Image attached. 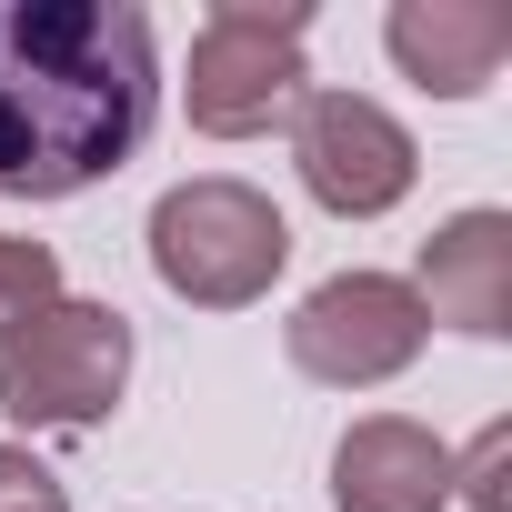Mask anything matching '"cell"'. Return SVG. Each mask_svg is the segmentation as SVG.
Masks as SVG:
<instances>
[{"instance_id": "cell-1", "label": "cell", "mask_w": 512, "mask_h": 512, "mask_svg": "<svg viewBox=\"0 0 512 512\" xmlns=\"http://www.w3.org/2000/svg\"><path fill=\"white\" fill-rule=\"evenodd\" d=\"M161 111L151 11L131 0H0V201L111 181Z\"/></svg>"}, {"instance_id": "cell-2", "label": "cell", "mask_w": 512, "mask_h": 512, "mask_svg": "<svg viewBox=\"0 0 512 512\" xmlns=\"http://www.w3.org/2000/svg\"><path fill=\"white\" fill-rule=\"evenodd\" d=\"M282 262H292V221L272 211V191H251L231 171L171 181L151 201V272L191 312H251L282 282Z\"/></svg>"}, {"instance_id": "cell-3", "label": "cell", "mask_w": 512, "mask_h": 512, "mask_svg": "<svg viewBox=\"0 0 512 512\" xmlns=\"http://www.w3.org/2000/svg\"><path fill=\"white\" fill-rule=\"evenodd\" d=\"M302 41H312V11L221 0V11L191 31V81H181L191 131H211V141H262L272 121H292L302 91H312Z\"/></svg>"}, {"instance_id": "cell-4", "label": "cell", "mask_w": 512, "mask_h": 512, "mask_svg": "<svg viewBox=\"0 0 512 512\" xmlns=\"http://www.w3.org/2000/svg\"><path fill=\"white\" fill-rule=\"evenodd\" d=\"M131 382V322L111 302H41L31 322L0 332V412L21 432H81Z\"/></svg>"}, {"instance_id": "cell-5", "label": "cell", "mask_w": 512, "mask_h": 512, "mask_svg": "<svg viewBox=\"0 0 512 512\" xmlns=\"http://www.w3.org/2000/svg\"><path fill=\"white\" fill-rule=\"evenodd\" d=\"M282 342H292V372H302V382L372 392V382H402V372L422 362L432 322H422L412 282H392V272H332V282L282 322Z\"/></svg>"}, {"instance_id": "cell-6", "label": "cell", "mask_w": 512, "mask_h": 512, "mask_svg": "<svg viewBox=\"0 0 512 512\" xmlns=\"http://www.w3.org/2000/svg\"><path fill=\"white\" fill-rule=\"evenodd\" d=\"M292 161H302V191H312L332 221H382V211H402L412 181H422L412 131H402L372 91H302V111H292Z\"/></svg>"}, {"instance_id": "cell-7", "label": "cell", "mask_w": 512, "mask_h": 512, "mask_svg": "<svg viewBox=\"0 0 512 512\" xmlns=\"http://www.w3.org/2000/svg\"><path fill=\"white\" fill-rule=\"evenodd\" d=\"M422 322H452L472 342L512 332V211H452L422 241V272H412Z\"/></svg>"}, {"instance_id": "cell-8", "label": "cell", "mask_w": 512, "mask_h": 512, "mask_svg": "<svg viewBox=\"0 0 512 512\" xmlns=\"http://www.w3.org/2000/svg\"><path fill=\"white\" fill-rule=\"evenodd\" d=\"M332 512H452V442L372 412L332 442Z\"/></svg>"}, {"instance_id": "cell-9", "label": "cell", "mask_w": 512, "mask_h": 512, "mask_svg": "<svg viewBox=\"0 0 512 512\" xmlns=\"http://www.w3.org/2000/svg\"><path fill=\"white\" fill-rule=\"evenodd\" d=\"M382 41H392V61H402L422 91L472 101V91H492L502 61H512V11H502V0H402V11L382 21Z\"/></svg>"}, {"instance_id": "cell-10", "label": "cell", "mask_w": 512, "mask_h": 512, "mask_svg": "<svg viewBox=\"0 0 512 512\" xmlns=\"http://www.w3.org/2000/svg\"><path fill=\"white\" fill-rule=\"evenodd\" d=\"M41 302H61V251H51V241H21V231H0V332L31 322Z\"/></svg>"}, {"instance_id": "cell-11", "label": "cell", "mask_w": 512, "mask_h": 512, "mask_svg": "<svg viewBox=\"0 0 512 512\" xmlns=\"http://www.w3.org/2000/svg\"><path fill=\"white\" fill-rule=\"evenodd\" d=\"M502 462H512V422H482V442L452 462V482H462V502H472V512H512V482H502Z\"/></svg>"}, {"instance_id": "cell-12", "label": "cell", "mask_w": 512, "mask_h": 512, "mask_svg": "<svg viewBox=\"0 0 512 512\" xmlns=\"http://www.w3.org/2000/svg\"><path fill=\"white\" fill-rule=\"evenodd\" d=\"M0 512H71V492H61L21 442H0Z\"/></svg>"}]
</instances>
